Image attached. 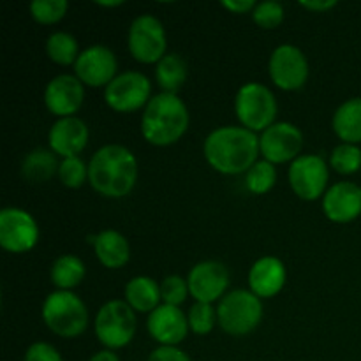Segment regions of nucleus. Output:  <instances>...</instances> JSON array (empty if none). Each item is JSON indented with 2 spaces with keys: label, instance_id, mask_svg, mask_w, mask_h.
Returning <instances> with one entry per match:
<instances>
[{
  "label": "nucleus",
  "instance_id": "c9c22d12",
  "mask_svg": "<svg viewBox=\"0 0 361 361\" xmlns=\"http://www.w3.org/2000/svg\"><path fill=\"white\" fill-rule=\"evenodd\" d=\"M148 361H190V358L182 349L171 348V345H159L150 353Z\"/></svg>",
  "mask_w": 361,
  "mask_h": 361
},
{
  "label": "nucleus",
  "instance_id": "ea45409f",
  "mask_svg": "<svg viewBox=\"0 0 361 361\" xmlns=\"http://www.w3.org/2000/svg\"><path fill=\"white\" fill-rule=\"evenodd\" d=\"M97 6H101V7H120V6H123V0H109V2H104V0H97Z\"/></svg>",
  "mask_w": 361,
  "mask_h": 361
},
{
  "label": "nucleus",
  "instance_id": "f03ea898",
  "mask_svg": "<svg viewBox=\"0 0 361 361\" xmlns=\"http://www.w3.org/2000/svg\"><path fill=\"white\" fill-rule=\"evenodd\" d=\"M137 159L122 145H106L92 155L88 162V183L104 197H120L130 194L137 182Z\"/></svg>",
  "mask_w": 361,
  "mask_h": 361
},
{
  "label": "nucleus",
  "instance_id": "412c9836",
  "mask_svg": "<svg viewBox=\"0 0 361 361\" xmlns=\"http://www.w3.org/2000/svg\"><path fill=\"white\" fill-rule=\"evenodd\" d=\"M95 256L102 267L109 270H120L126 267L130 259V247L126 236L115 229L101 231L94 243Z\"/></svg>",
  "mask_w": 361,
  "mask_h": 361
},
{
  "label": "nucleus",
  "instance_id": "9b49d317",
  "mask_svg": "<svg viewBox=\"0 0 361 361\" xmlns=\"http://www.w3.org/2000/svg\"><path fill=\"white\" fill-rule=\"evenodd\" d=\"M268 73L275 87L286 92L300 90L309 80V60L305 53L293 44H281L274 49L268 62Z\"/></svg>",
  "mask_w": 361,
  "mask_h": 361
},
{
  "label": "nucleus",
  "instance_id": "f257e3e1",
  "mask_svg": "<svg viewBox=\"0 0 361 361\" xmlns=\"http://www.w3.org/2000/svg\"><path fill=\"white\" fill-rule=\"evenodd\" d=\"M203 154L208 164L222 175L247 173L259 157V137L245 127H217L207 136Z\"/></svg>",
  "mask_w": 361,
  "mask_h": 361
},
{
  "label": "nucleus",
  "instance_id": "e433bc0d",
  "mask_svg": "<svg viewBox=\"0 0 361 361\" xmlns=\"http://www.w3.org/2000/svg\"><path fill=\"white\" fill-rule=\"evenodd\" d=\"M221 6L235 14H245L252 13L257 4L254 0H222Z\"/></svg>",
  "mask_w": 361,
  "mask_h": 361
},
{
  "label": "nucleus",
  "instance_id": "2eb2a0df",
  "mask_svg": "<svg viewBox=\"0 0 361 361\" xmlns=\"http://www.w3.org/2000/svg\"><path fill=\"white\" fill-rule=\"evenodd\" d=\"M187 284L196 302L214 303L224 298L229 286L228 268L221 261H201L189 271Z\"/></svg>",
  "mask_w": 361,
  "mask_h": 361
},
{
  "label": "nucleus",
  "instance_id": "b1692460",
  "mask_svg": "<svg viewBox=\"0 0 361 361\" xmlns=\"http://www.w3.org/2000/svg\"><path fill=\"white\" fill-rule=\"evenodd\" d=\"M85 275H87V267L74 254H63V256L56 257L51 264V271H49L53 286L59 291H73L83 282Z\"/></svg>",
  "mask_w": 361,
  "mask_h": 361
},
{
  "label": "nucleus",
  "instance_id": "72a5a7b5",
  "mask_svg": "<svg viewBox=\"0 0 361 361\" xmlns=\"http://www.w3.org/2000/svg\"><path fill=\"white\" fill-rule=\"evenodd\" d=\"M161 295L166 305L180 307L190 295L189 284L180 275H169L161 282Z\"/></svg>",
  "mask_w": 361,
  "mask_h": 361
},
{
  "label": "nucleus",
  "instance_id": "a878e982",
  "mask_svg": "<svg viewBox=\"0 0 361 361\" xmlns=\"http://www.w3.org/2000/svg\"><path fill=\"white\" fill-rule=\"evenodd\" d=\"M155 80H157L162 92L176 94L187 80V63L176 53H168L155 66Z\"/></svg>",
  "mask_w": 361,
  "mask_h": 361
},
{
  "label": "nucleus",
  "instance_id": "6e6552de",
  "mask_svg": "<svg viewBox=\"0 0 361 361\" xmlns=\"http://www.w3.org/2000/svg\"><path fill=\"white\" fill-rule=\"evenodd\" d=\"M127 46L134 60L157 66L168 53V37L161 21L152 14H141L130 23Z\"/></svg>",
  "mask_w": 361,
  "mask_h": 361
},
{
  "label": "nucleus",
  "instance_id": "6ab92c4d",
  "mask_svg": "<svg viewBox=\"0 0 361 361\" xmlns=\"http://www.w3.org/2000/svg\"><path fill=\"white\" fill-rule=\"evenodd\" d=\"M323 212L331 222L348 224L361 215V187L353 182H338L323 196Z\"/></svg>",
  "mask_w": 361,
  "mask_h": 361
},
{
  "label": "nucleus",
  "instance_id": "7ed1b4c3",
  "mask_svg": "<svg viewBox=\"0 0 361 361\" xmlns=\"http://www.w3.org/2000/svg\"><path fill=\"white\" fill-rule=\"evenodd\" d=\"M189 109L178 94L154 95L141 116V134L154 147H169L183 137L189 129Z\"/></svg>",
  "mask_w": 361,
  "mask_h": 361
},
{
  "label": "nucleus",
  "instance_id": "c85d7f7f",
  "mask_svg": "<svg viewBox=\"0 0 361 361\" xmlns=\"http://www.w3.org/2000/svg\"><path fill=\"white\" fill-rule=\"evenodd\" d=\"M330 166L338 175H353L361 168V148L349 143L337 145L330 154Z\"/></svg>",
  "mask_w": 361,
  "mask_h": 361
},
{
  "label": "nucleus",
  "instance_id": "0eeeda50",
  "mask_svg": "<svg viewBox=\"0 0 361 361\" xmlns=\"http://www.w3.org/2000/svg\"><path fill=\"white\" fill-rule=\"evenodd\" d=\"M136 312L123 300H111L104 303L95 317V335L99 342L109 351L126 348L136 335Z\"/></svg>",
  "mask_w": 361,
  "mask_h": 361
},
{
  "label": "nucleus",
  "instance_id": "7c9ffc66",
  "mask_svg": "<svg viewBox=\"0 0 361 361\" xmlns=\"http://www.w3.org/2000/svg\"><path fill=\"white\" fill-rule=\"evenodd\" d=\"M59 178L67 189H80L88 180V164L81 157L62 159L59 166Z\"/></svg>",
  "mask_w": 361,
  "mask_h": 361
},
{
  "label": "nucleus",
  "instance_id": "f3484780",
  "mask_svg": "<svg viewBox=\"0 0 361 361\" xmlns=\"http://www.w3.org/2000/svg\"><path fill=\"white\" fill-rule=\"evenodd\" d=\"M147 328L155 342L161 345H171V348H176L180 342L185 341L190 330L189 319L183 310H180V307L166 305V303L157 307L148 316Z\"/></svg>",
  "mask_w": 361,
  "mask_h": 361
},
{
  "label": "nucleus",
  "instance_id": "5701e85b",
  "mask_svg": "<svg viewBox=\"0 0 361 361\" xmlns=\"http://www.w3.org/2000/svg\"><path fill=\"white\" fill-rule=\"evenodd\" d=\"M331 127L338 140L349 145L361 143V97L348 99L334 113Z\"/></svg>",
  "mask_w": 361,
  "mask_h": 361
},
{
  "label": "nucleus",
  "instance_id": "ddd939ff",
  "mask_svg": "<svg viewBox=\"0 0 361 361\" xmlns=\"http://www.w3.org/2000/svg\"><path fill=\"white\" fill-rule=\"evenodd\" d=\"M303 147V134L295 123L275 122L259 137V150L264 161L271 164L293 162L300 157Z\"/></svg>",
  "mask_w": 361,
  "mask_h": 361
},
{
  "label": "nucleus",
  "instance_id": "bb28decb",
  "mask_svg": "<svg viewBox=\"0 0 361 361\" xmlns=\"http://www.w3.org/2000/svg\"><path fill=\"white\" fill-rule=\"evenodd\" d=\"M46 55L56 66H74L80 56L76 37L69 32H53L46 41Z\"/></svg>",
  "mask_w": 361,
  "mask_h": 361
},
{
  "label": "nucleus",
  "instance_id": "4468645a",
  "mask_svg": "<svg viewBox=\"0 0 361 361\" xmlns=\"http://www.w3.org/2000/svg\"><path fill=\"white\" fill-rule=\"evenodd\" d=\"M116 69H118L116 55L108 46L102 44H94L81 51L74 63V73L78 80L92 88L108 87L118 76Z\"/></svg>",
  "mask_w": 361,
  "mask_h": 361
},
{
  "label": "nucleus",
  "instance_id": "f704fd0d",
  "mask_svg": "<svg viewBox=\"0 0 361 361\" xmlns=\"http://www.w3.org/2000/svg\"><path fill=\"white\" fill-rule=\"evenodd\" d=\"M23 361H63L60 353L48 342H34L25 353Z\"/></svg>",
  "mask_w": 361,
  "mask_h": 361
},
{
  "label": "nucleus",
  "instance_id": "4c0bfd02",
  "mask_svg": "<svg viewBox=\"0 0 361 361\" xmlns=\"http://www.w3.org/2000/svg\"><path fill=\"white\" fill-rule=\"evenodd\" d=\"M300 6L312 13H326V11L334 9L337 2L335 0H310V2H300Z\"/></svg>",
  "mask_w": 361,
  "mask_h": 361
},
{
  "label": "nucleus",
  "instance_id": "aec40b11",
  "mask_svg": "<svg viewBox=\"0 0 361 361\" xmlns=\"http://www.w3.org/2000/svg\"><path fill=\"white\" fill-rule=\"evenodd\" d=\"M286 264L275 256L259 257L250 267L249 288L259 298H274L286 286Z\"/></svg>",
  "mask_w": 361,
  "mask_h": 361
},
{
  "label": "nucleus",
  "instance_id": "dca6fc26",
  "mask_svg": "<svg viewBox=\"0 0 361 361\" xmlns=\"http://www.w3.org/2000/svg\"><path fill=\"white\" fill-rule=\"evenodd\" d=\"M85 101V85L73 74H59L44 88V104L59 118L74 116Z\"/></svg>",
  "mask_w": 361,
  "mask_h": 361
},
{
  "label": "nucleus",
  "instance_id": "cd10ccee",
  "mask_svg": "<svg viewBox=\"0 0 361 361\" xmlns=\"http://www.w3.org/2000/svg\"><path fill=\"white\" fill-rule=\"evenodd\" d=\"M277 183V169L268 161H257L245 175V185L252 194H267Z\"/></svg>",
  "mask_w": 361,
  "mask_h": 361
},
{
  "label": "nucleus",
  "instance_id": "2f4dec72",
  "mask_svg": "<svg viewBox=\"0 0 361 361\" xmlns=\"http://www.w3.org/2000/svg\"><path fill=\"white\" fill-rule=\"evenodd\" d=\"M189 328L196 335H208L215 326L217 321V309L212 307V303L196 302L189 310Z\"/></svg>",
  "mask_w": 361,
  "mask_h": 361
},
{
  "label": "nucleus",
  "instance_id": "39448f33",
  "mask_svg": "<svg viewBox=\"0 0 361 361\" xmlns=\"http://www.w3.org/2000/svg\"><path fill=\"white\" fill-rule=\"evenodd\" d=\"M263 319V303L250 289H235L221 300L217 323L228 335L242 337L256 330Z\"/></svg>",
  "mask_w": 361,
  "mask_h": 361
},
{
  "label": "nucleus",
  "instance_id": "c756f323",
  "mask_svg": "<svg viewBox=\"0 0 361 361\" xmlns=\"http://www.w3.org/2000/svg\"><path fill=\"white\" fill-rule=\"evenodd\" d=\"M69 4L66 0H34L30 14L39 25H55L66 16Z\"/></svg>",
  "mask_w": 361,
  "mask_h": 361
},
{
  "label": "nucleus",
  "instance_id": "423d86ee",
  "mask_svg": "<svg viewBox=\"0 0 361 361\" xmlns=\"http://www.w3.org/2000/svg\"><path fill=\"white\" fill-rule=\"evenodd\" d=\"M277 99L274 92L263 83L250 81L238 90L235 99V113L245 129L252 133H264L275 123Z\"/></svg>",
  "mask_w": 361,
  "mask_h": 361
},
{
  "label": "nucleus",
  "instance_id": "f8f14e48",
  "mask_svg": "<svg viewBox=\"0 0 361 361\" xmlns=\"http://www.w3.org/2000/svg\"><path fill=\"white\" fill-rule=\"evenodd\" d=\"M39 240V226L23 208L9 207L0 212V245L11 254L28 252Z\"/></svg>",
  "mask_w": 361,
  "mask_h": 361
},
{
  "label": "nucleus",
  "instance_id": "9d476101",
  "mask_svg": "<svg viewBox=\"0 0 361 361\" xmlns=\"http://www.w3.org/2000/svg\"><path fill=\"white\" fill-rule=\"evenodd\" d=\"M289 185L293 192L303 201H316L323 197L328 190V164L321 155H300L289 166Z\"/></svg>",
  "mask_w": 361,
  "mask_h": 361
},
{
  "label": "nucleus",
  "instance_id": "58836bf2",
  "mask_svg": "<svg viewBox=\"0 0 361 361\" xmlns=\"http://www.w3.org/2000/svg\"><path fill=\"white\" fill-rule=\"evenodd\" d=\"M88 361H120L115 351H109V349H102V351L95 353L94 356H90Z\"/></svg>",
  "mask_w": 361,
  "mask_h": 361
},
{
  "label": "nucleus",
  "instance_id": "4be33fe9",
  "mask_svg": "<svg viewBox=\"0 0 361 361\" xmlns=\"http://www.w3.org/2000/svg\"><path fill=\"white\" fill-rule=\"evenodd\" d=\"M123 293H126V302L134 312L152 314L157 307H161V284L147 275H137L130 279Z\"/></svg>",
  "mask_w": 361,
  "mask_h": 361
},
{
  "label": "nucleus",
  "instance_id": "a211bd4d",
  "mask_svg": "<svg viewBox=\"0 0 361 361\" xmlns=\"http://www.w3.org/2000/svg\"><path fill=\"white\" fill-rule=\"evenodd\" d=\"M88 136L90 133L83 120L78 116H67L53 123L48 133V143L53 154L59 157H80L81 152L87 148Z\"/></svg>",
  "mask_w": 361,
  "mask_h": 361
},
{
  "label": "nucleus",
  "instance_id": "473e14b6",
  "mask_svg": "<svg viewBox=\"0 0 361 361\" xmlns=\"http://www.w3.org/2000/svg\"><path fill=\"white\" fill-rule=\"evenodd\" d=\"M252 20L257 27L264 28V30H274L284 21V7L274 0L259 2L254 7Z\"/></svg>",
  "mask_w": 361,
  "mask_h": 361
},
{
  "label": "nucleus",
  "instance_id": "1a4fd4ad",
  "mask_svg": "<svg viewBox=\"0 0 361 361\" xmlns=\"http://www.w3.org/2000/svg\"><path fill=\"white\" fill-rule=\"evenodd\" d=\"M152 99V83L143 73L127 71L104 88V101L113 111L134 113L147 108Z\"/></svg>",
  "mask_w": 361,
  "mask_h": 361
},
{
  "label": "nucleus",
  "instance_id": "20e7f679",
  "mask_svg": "<svg viewBox=\"0 0 361 361\" xmlns=\"http://www.w3.org/2000/svg\"><path fill=\"white\" fill-rule=\"evenodd\" d=\"M42 321L59 337L76 338L88 326L87 305L73 291H53L42 303Z\"/></svg>",
  "mask_w": 361,
  "mask_h": 361
},
{
  "label": "nucleus",
  "instance_id": "393cba45",
  "mask_svg": "<svg viewBox=\"0 0 361 361\" xmlns=\"http://www.w3.org/2000/svg\"><path fill=\"white\" fill-rule=\"evenodd\" d=\"M59 166L60 164H56V157L51 150L37 148L23 159L21 176L30 183H44L55 173H59Z\"/></svg>",
  "mask_w": 361,
  "mask_h": 361
}]
</instances>
